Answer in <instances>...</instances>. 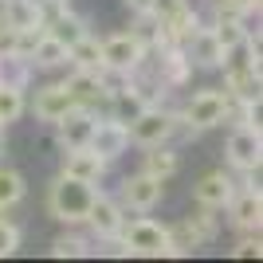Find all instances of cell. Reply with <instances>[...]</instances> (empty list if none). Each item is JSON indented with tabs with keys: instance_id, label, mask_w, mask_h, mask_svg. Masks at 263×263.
<instances>
[{
	"instance_id": "cell-13",
	"label": "cell",
	"mask_w": 263,
	"mask_h": 263,
	"mask_svg": "<svg viewBox=\"0 0 263 263\" xmlns=\"http://www.w3.org/2000/svg\"><path fill=\"white\" fill-rule=\"evenodd\" d=\"M0 20L8 32H44L47 28L44 0H0Z\"/></svg>"
},
{
	"instance_id": "cell-10",
	"label": "cell",
	"mask_w": 263,
	"mask_h": 263,
	"mask_svg": "<svg viewBox=\"0 0 263 263\" xmlns=\"http://www.w3.org/2000/svg\"><path fill=\"white\" fill-rule=\"evenodd\" d=\"M90 149L99 157H106L110 165L118 161V157H126L130 154V130H126V122L110 118V114H99L95 134H90Z\"/></svg>"
},
{
	"instance_id": "cell-34",
	"label": "cell",
	"mask_w": 263,
	"mask_h": 263,
	"mask_svg": "<svg viewBox=\"0 0 263 263\" xmlns=\"http://www.w3.org/2000/svg\"><path fill=\"white\" fill-rule=\"evenodd\" d=\"M4 138H8V126L0 122V154H4Z\"/></svg>"
},
{
	"instance_id": "cell-19",
	"label": "cell",
	"mask_w": 263,
	"mask_h": 263,
	"mask_svg": "<svg viewBox=\"0 0 263 263\" xmlns=\"http://www.w3.org/2000/svg\"><path fill=\"white\" fill-rule=\"evenodd\" d=\"M35 79V67L28 55L12 51V47H0V87H12V90H28Z\"/></svg>"
},
{
	"instance_id": "cell-14",
	"label": "cell",
	"mask_w": 263,
	"mask_h": 263,
	"mask_svg": "<svg viewBox=\"0 0 263 263\" xmlns=\"http://www.w3.org/2000/svg\"><path fill=\"white\" fill-rule=\"evenodd\" d=\"M228 224L236 232H259L263 224V193L259 189H236V197L224 204Z\"/></svg>"
},
{
	"instance_id": "cell-8",
	"label": "cell",
	"mask_w": 263,
	"mask_h": 263,
	"mask_svg": "<svg viewBox=\"0 0 263 263\" xmlns=\"http://www.w3.org/2000/svg\"><path fill=\"white\" fill-rule=\"evenodd\" d=\"M224 161H228V169H236V173H243V169H259V165H263V130L232 126L228 142H224Z\"/></svg>"
},
{
	"instance_id": "cell-27",
	"label": "cell",
	"mask_w": 263,
	"mask_h": 263,
	"mask_svg": "<svg viewBox=\"0 0 263 263\" xmlns=\"http://www.w3.org/2000/svg\"><path fill=\"white\" fill-rule=\"evenodd\" d=\"M24 193H28L24 173H16V169H8V165H0V212L16 209V204L24 200Z\"/></svg>"
},
{
	"instance_id": "cell-24",
	"label": "cell",
	"mask_w": 263,
	"mask_h": 263,
	"mask_svg": "<svg viewBox=\"0 0 263 263\" xmlns=\"http://www.w3.org/2000/svg\"><path fill=\"white\" fill-rule=\"evenodd\" d=\"M51 255L55 259H87V255H95V240L75 228H67L51 240Z\"/></svg>"
},
{
	"instance_id": "cell-16",
	"label": "cell",
	"mask_w": 263,
	"mask_h": 263,
	"mask_svg": "<svg viewBox=\"0 0 263 263\" xmlns=\"http://www.w3.org/2000/svg\"><path fill=\"white\" fill-rule=\"evenodd\" d=\"M185 55L197 71H220V63H224V47H220V40L212 35V28H204V24L189 35Z\"/></svg>"
},
{
	"instance_id": "cell-35",
	"label": "cell",
	"mask_w": 263,
	"mask_h": 263,
	"mask_svg": "<svg viewBox=\"0 0 263 263\" xmlns=\"http://www.w3.org/2000/svg\"><path fill=\"white\" fill-rule=\"evenodd\" d=\"M51 4H71V0H51Z\"/></svg>"
},
{
	"instance_id": "cell-1",
	"label": "cell",
	"mask_w": 263,
	"mask_h": 263,
	"mask_svg": "<svg viewBox=\"0 0 263 263\" xmlns=\"http://www.w3.org/2000/svg\"><path fill=\"white\" fill-rule=\"evenodd\" d=\"M106 248H114V255H145V259L173 255V248H169V224L154 220L149 212L126 216L122 228H118V236L106 240Z\"/></svg>"
},
{
	"instance_id": "cell-28",
	"label": "cell",
	"mask_w": 263,
	"mask_h": 263,
	"mask_svg": "<svg viewBox=\"0 0 263 263\" xmlns=\"http://www.w3.org/2000/svg\"><path fill=\"white\" fill-rule=\"evenodd\" d=\"M24 110H28V99H24V90L0 87V122H4V126L20 122V118H24Z\"/></svg>"
},
{
	"instance_id": "cell-21",
	"label": "cell",
	"mask_w": 263,
	"mask_h": 263,
	"mask_svg": "<svg viewBox=\"0 0 263 263\" xmlns=\"http://www.w3.org/2000/svg\"><path fill=\"white\" fill-rule=\"evenodd\" d=\"M67 67H75V71H102V40L95 32L79 35L75 44L67 47Z\"/></svg>"
},
{
	"instance_id": "cell-12",
	"label": "cell",
	"mask_w": 263,
	"mask_h": 263,
	"mask_svg": "<svg viewBox=\"0 0 263 263\" xmlns=\"http://www.w3.org/2000/svg\"><path fill=\"white\" fill-rule=\"evenodd\" d=\"M75 106L79 102H75V95H71L67 83H47V87L35 90V99H32V114H35V122H44V126H55L67 110H75Z\"/></svg>"
},
{
	"instance_id": "cell-30",
	"label": "cell",
	"mask_w": 263,
	"mask_h": 263,
	"mask_svg": "<svg viewBox=\"0 0 263 263\" xmlns=\"http://www.w3.org/2000/svg\"><path fill=\"white\" fill-rule=\"evenodd\" d=\"M212 4V16H252V12H259V0H209Z\"/></svg>"
},
{
	"instance_id": "cell-3",
	"label": "cell",
	"mask_w": 263,
	"mask_h": 263,
	"mask_svg": "<svg viewBox=\"0 0 263 263\" xmlns=\"http://www.w3.org/2000/svg\"><path fill=\"white\" fill-rule=\"evenodd\" d=\"M95 193H99V185L79 181L71 173H59L47 189V212H51V220L67 224V228H83V220L95 204Z\"/></svg>"
},
{
	"instance_id": "cell-31",
	"label": "cell",
	"mask_w": 263,
	"mask_h": 263,
	"mask_svg": "<svg viewBox=\"0 0 263 263\" xmlns=\"http://www.w3.org/2000/svg\"><path fill=\"white\" fill-rule=\"evenodd\" d=\"M189 220H193V224H197V228H200V236H204V240H216V236H220V216H216V212H212V209H204V204H197V212H193V216H189Z\"/></svg>"
},
{
	"instance_id": "cell-4",
	"label": "cell",
	"mask_w": 263,
	"mask_h": 263,
	"mask_svg": "<svg viewBox=\"0 0 263 263\" xmlns=\"http://www.w3.org/2000/svg\"><path fill=\"white\" fill-rule=\"evenodd\" d=\"M149 16L157 24V47H165V44L185 47L189 35L200 28V12L193 8V0H154Z\"/></svg>"
},
{
	"instance_id": "cell-20",
	"label": "cell",
	"mask_w": 263,
	"mask_h": 263,
	"mask_svg": "<svg viewBox=\"0 0 263 263\" xmlns=\"http://www.w3.org/2000/svg\"><path fill=\"white\" fill-rule=\"evenodd\" d=\"M145 106H149V95H142L134 83H126V87H118V90H110V95H106V114H110V118H118V122H126V126H130Z\"/></svg>"
},
{
	"instance_id": "cell-25",
	"label": "cell",
	"mask_w": 263,
	"mask_h": 263,
	"mask_svg": "<svg viewBox=\"0 0 263 263\" xmlns=\"http://www.w3.org/2000/svg\"><path fill=\"white\" fill-rule=\"evenodd\" d=\"M204 243L209 240L200 236V228L189 216H181V220L169 224V248H173V255H193L197 248H204Z\"/></svg>"
},
{
	"instance_id": "cell-23",
	"label": "cell",
	"mask_w": 263,
	"mask_h": 263,
	"mask_svg": "<svg viewBox=\"0 0 263 263\" xmlns=\"http://www.w3.org/2000/svg\"><path fill=\"white\" fill-rule=\"evenodd\" d=\"M32 67L35 71H63L67 67V44L63 40H55L51 32H44L40 40H35V47H32Z\"/></svg>"
},
{
	"instance_id": "cell-29",
	"label": "cell",
	"mask_w": 263,
	"mask_h": 263,
	"mask_svg": "<svg viewBox=\"0 0 263 263\" xmlns=\"http://www.w3.org/2000/svg\"><path fill=\"white\" fill-rule=\"evenodd\" d=\"M20 243H24L20 224H12V220H4V216H0V259L16 255V252H20Z\"/></svg>"
},
{
	"instance_id": "cell-2",
	"label": "cell",
	"mask_w": 263,
	"mask_h": 263,
	"mask_svg": "<svg viewBox=\"0 0 263 263\" xmlns=\"http://www.w3.org/2000/svg\"><path fill=\"white\" fill-rule=\"evenodd\" d=\"M228 102L232 99L224 95V87H200V90H193L189 102L177 110V134L197 142L200 134L224 126V122H228Z\"/></svg>"
},
{
	"instance_id": "cell-15",
	"label": "cell",
	"mask_w": 263,
	"mask_h": 263,
	"mask_svg": "<svg viewBox=\"0 0 263 263\" xmlns=\"http://www.w3.org/2000/svg\"><path fill=\"white\" fill-rule=\"evenodd\" d=\"M236 177L232 173H224V169H212V173H204L193 185V200L197 204H204V209H212V212H224V204H228L232 197H236Z\"/></svg>"
},
{
	"instance_id": "cell-5",
	"label": "cell",
	"mask_w": 263,
	"mask_h": 263,
	"mask_svg": "<svg viewBox=\"0 0 263 263\" xmlns=\"http://www.w3.org/2000/svg\"><path fill=\"white\" fill-rule=\"evenodd\" d=\"M126 130H130V145H138V149L173 142V138H177V110L161 106V102H149Z\"/></svg>"
},
{
	"instance_id": "cell-33",
	"label": "cell",
	"mask_w": 263,
	"mask_h": 263,
	"mask_svg": "<svg viewBox=\"0 0 263 263\" xmlns=\"http://www.w3.org/2000/svg\"><path fill=\"white\" fill-rule=\"evenodd\" d=\"M122 4L130 8V16H145V12H149V4H154V0H122Z\"/></svg>"
},
{
	"instance_id": "cell-18",
	"label": "cell",
	"mask_w": 263,
	"mask_h": 263,
	"mask_svg": "<svg viewBox=\"0 0 263 263\" xmlns=\"http://www.w3.org/2000/svg\"><path fill=\"white\" fill-rule=\"evenodd\" d=\"M63 83L71 87V95H75L79 106H90V110L106 106V87H102V71H75V67H71V75H67Z\"/></svg>"
},
{
	"instance_id": "cell-7",
	"label": "cell",
	"mask_w": 263,
	"mask_h": 263,
	"mask_svg": "<svg viewBox=\"0 0 263 263\" xmlns=\"http://www.w3.org/2000/svg\"><path fill=\"white\" fill-rule=\"evenodd\" d=\"M161 200H165V181L154 177V173H145V169L126 177L122 189H118V204L126 212H154Z\"/></svg>"
},
{
	"instance_id": "cell-9",
	"label": "cell",
	"mask_w": 263,
	"mask_h": 263,
	"mask_svg": "<svg viewBox=\"0 0 263 263\" xmlns=\"http://www.w3.org/2000/svg\"><path fill=\"white\" fill-rule=\"evenodd\" d=\"M122 220H126V209L118 204V197H106V193H95V204H90L87 220H83V228L90 232V240H114L122 228Z\"/></svg>"
},
{
	"instance_id": "cell-17",
	"label": "cell",
	"mask_w": 263,
	"mask_h": 263,
	"mask_svg": "<svg viewBox=\"0 0 263 263\" xmlns=\"http://www.w3.org/2000/svg\"><path fill=\"white\" fill-rule=\"evenodd\" d=\"M110 161L99 157L90 145H75V149H63V173L79 177V181H90V185H99L102 177H106Z\"/></svg>"
},
{
	"instance_id": "cell-32",
	"label": "cell",
	"mask_w": 263,
	"mask_h": 263,
	"mask_svg": "<svg viewBox=\"0 0 263 263\" xmlns=\"http://www.w3.org/2000/svg\"><path fill=\"white\" fill-rule=\"evenodd\" d=\"M232 255H236V259H259L263 255V236L259 232H240V243L232 248Z\"/></svg>"
},
{
	"instance_id": "cell-6",
	"label": "cell",
	"mask_w": 263,
	"mask_h": 263,
	"mask_svg": "<svg viewBox=\"0 0 263 263\" xmlns=\"http://www.w3.org/2000/svg\"><path fill=\"white\" fill-rule=\"evenodd\" d=\"M145 51H149V47L134 35V28H130V32H110V35H102V67H106V71L134 75V71L142 67Z\"/></svg>"
},
{
	"instance_id": "cell-22",
	"label": "cell",
	"mask_w": 263,
	"mask_h": 263,
	"mask_svg": "<svg viewBox=\"0 0 263 263\" xmlns=\"http://www.w3.org/2000/svg\"><path fill=\"white\" fill-rule=\"evenodd\" d=\"M142 169H145V173H154V177H161V181H169V177L181 169V154H177V145H173V142L145 145V154H142Z\"/></svg>"
},
{
	"instance_id": "cell-11",
	"label": "cell",
	"mask_w": 263,
	"mask_h": 263,
	"mask_svg": "<svg viewBox=\"0 0 263 263\" xmlns=\"http://www.w3.org/2000/svg\"><path fill=\"white\" fill-rule=\"evenodd\" d=\"M95 122H99V110H90V106H75V110H67L63 118L55 122V142L63 145V149H75V145H90Z\"/></svg>"
},
{
	"instance_id": "cell-26",
	"label": "cell",
	"mask_w": 263,
	"mask_h": 263,
	"mask_svg": "<svg viewBox=\"0 0 263 263\" xmlns=\"http://www.w3.org/2000/svg\"><path fill=\"white\" fill-rule=\"evenodd\" d=\"M209 28H212V35L220 40L224 51H232V47H240L243 40H248V16H224V12H220Z\"/></svg>"
}]
</instances>
